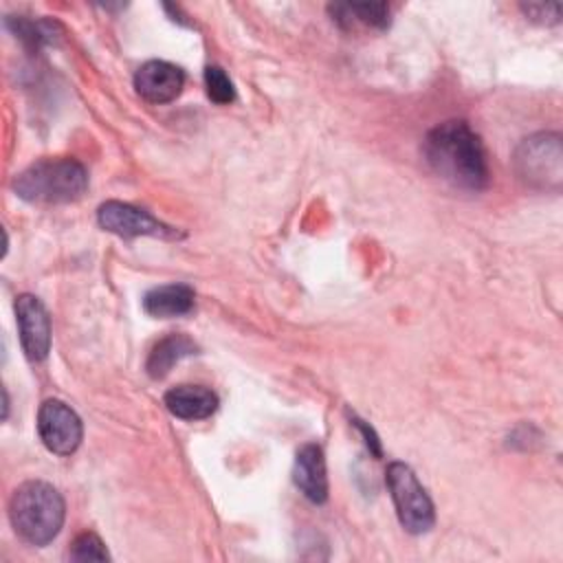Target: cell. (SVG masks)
I'll list each match as a JSON object with an SVG mask.
<instances>
[{
	"label": "cell",
	"instance_id": "6da1fadb",
	"mask_svg": "<svg viewBox=\"0 0 563 563\" xmlns=\"http://www.w3.org/2000/svg\"><path fill=\"white\" fill-rule=\"evenodd\" d=\"M429 167L453 187L479 191L488 183V163L482 139L466 121H444L429 130L422 143Z\"/></svg>",
	"mask_w": 563,
	"mask_h": 563
},
{
	"label": "cell",
	"instance_id": "7a4b0ae2",
	"mask_svg": "<svg viewBox=\"0 0 563 563\" xmlns=\"http://www.w3.org/2000/svg\"><path fill=\"white\" fill-rule=\"evenodd\" d=\"M64 499L46 482L31 479L20 484L9 501V519L15 534L31 545L51 543L64 523Z\"/></svg>",
	"mask_w": 563,
	"mask_h": 563
},
{
	"label": "cell",
	"instance_id": "3957f363",
	"mask_svg": "<svg viewBox=\"0 0 563 563\" xmlns=\"http://www.w3.org/2000/svg\"><path fill=\"white\" fill-rule=\"evenodd\" d=\"M88 172L75 158H42L20 172L13 191L33 205H66L84 196Z\"/></svg>",
	"mask_w": 563,
	"mask_h": 563
},
{
	"label": "cell",
	"instance_id": "277c9868",
	"mask_svg": "<svg viewBox=\"0 0 563 563\" xmlns=\"http://www.w3.org/2000/svg\"><path fill=\"white\" fill-rule=\"evenodd\" d=\"M517 176L532 189L559 191L563 183V145L554 132H539L519 143L515 152Z\"/></svg>",
	"mask_w": 563,
	"mask_h": 563
},
{
	"label": "cell",
	"instance_id": "5b68a950",
	"mask_svg": "<svg viewBox=\"0 0 563 563\" xmlns=\"http://www.w3.org/2000/svg\"><path fill=\"white\" fill-rule=\"evenodd\" d=\"M389 495L396 506L400 526L411 534H424L433 528V501L405 462H391L385 473Z\"/></svg>",
	"mask_w": 563,
	"mask_h": 563
},
{
	"label": "cell",
	"instance_id": "8992f818",
	"mask_svg": "<svg viewBox=\"0 0 563 563\" xmlns=\"http://www.w3.org/2000/svg\"><path fill=\"white\" fill-rule=\"evenodd\" d=\"M37 433L51 453L70 455L81 444L84 427L79 416L66 402L48 398L37 411Z\"/></svg>",
	"mask_w": 563,
	"mask_h": 563
},
{
	"label": "cell",
	"instance_id": "52a82bcc",
	"mask_svg": "<svg viewBox=\"0 0 563 563\" xmlns=\"http://www.w3.org/2000/svg\"><path fill=\"white\" fill-rule=\"evenodd\" d=\"M97 222L103 231L114 233L119 238H139V235H154V238H176V229L163 224L147 211L132 207L128 202L108 200L97 209Z\"/></svg>",
	"mask_w": 563,
	"mask_h": 563
},
{
	"label": "cell",
	"instance_id": "ba28073f",
	"mask_svg": "<svg viewBox=\"0 0 563 563\" xmlns=\"http://www.w3.org/2000/svg\"><path fill=\"white\" fill-rule=\"evenodd\" d=\"M15 319L26 358L44 361L51 350V319L44 303L33 295H20L15 299Z\"/></svg>",
	"mask_w": 563,
	"mask_h": 563
},
{
	"label": "cell",
	"instance_id": "9c48e42d",
	"mask_svg": "<svg viewBox=\"0 0 563 563\" xmlns=\"http://www.w3.org/2000/svg\"><path fill=\"white\" fill-rule=\"evenodd\" d=\"M183 86H185L183 70L163 59L145 62L134 75L136 92L150 103H167L176 99Z\"/></svg>",
	"mask_w": 563,
	"mask_h": 563
},
{
	"label": "cell",
	"instance_id": "30bf717a",
	"mask_svg": "<svg viewBox=\"0 0 563 563\" xmlns=\"http://www.w3.org/2000/svg\"><path fill=\"white\" fill-rule=\"evenodd\" d=\"M292 479L308 501L323 504L328 499V471H325V457L319 444L308 442L297 451Z\"/></svg>",
	"mask_w": 563,
	"mask_h": 563
},
{
	"label": "cell",
	"instance_id": "8fae6325",
	"mask_svg": "<svg viewBox=\"0 0 563 563\" xmlns=\"http://www.w3.org/2000/svg\"><path fill=\"white\" fill-rule=\"evenodd\" d=\"M169 413L183 420H202L218 409V396L202 385H178L165 394Z\"/></svg>",
	"mask_w": 563,
	"mask_h": 563
},
{
	"label": "cell",
	"instance_id": "7c38bea8",
	"mask_svg": "<svg viewBox=\"0 0 563 563\" xmlns=\"http://www.w3.org/2000/svg\"><path fill=\"white\" fill-rule=\"evenodd\" d=\"M194 290L187 284H165L158 288H152L143 297V310L150 317L158 319H172L187 314L194 308Z\"/></svg>",
	"mask_w": 563,
	"mask_h": 563
},
{
	"label": "cell",
	"instance_id": "4fadbf2b",
	"mask_svg": "<svg viewBox=\"0 0 563 563\" xmlns=\"http://www.w3.org/2000/svg\"><path fill=\"white\" fill-rule=\"evenodd\" d=\"M196 343L183 334V332H172L167 336H163L150 352L145 369L152 378H163L169 374V369L185 356L196 354Z\"/></svg>",
	"mask_w": 563,
	"mask_h": 563
},
{
	"label": "cell",
	"instance_id": "5bb4252c",
	"mask_svg": "<svg viewBox=\"0 0 563 563\" xmlns=\"http://www.w3.org/2000/svg\"><path fill=\"white\" fill-rule=\"evenodd\" d=\"M330 13L343 29L363 24L369 29H385L389 24V7L385 2H352V4H332Z\"/></svg>",
	"mask_w": 563,
	"mask_h": 563
},
{
	"label": "cell",
	"instance_id": "9a60e30c",
	"mask_svg": "<svg viewBox=\"0 0 563 563\" xmlns=\"http://www.w3.org/2000/svg\"><path fill=\"white\" fill-rule=\"evenodd\" d=\"M7 24L13 29L15 37H20L31 48H37L42 44L53 42V24L51 22H33V20H24V18H9Z\"/></svg>",
	"mask_w": 563,
	"mask_h": 563
},
{
	"label": "cell",
	"instance_id": "2e32d148",
	"mask_svg": "<svg viewBox=\"0 0 563 563\" xmlns=\"http://www.w3.org/2000/svg\"><path fill=\"white\" fill-rule=\"evenodd\" d=\"M205 88L211 101L227 106L235 99V88L229 75L220 66H207L205 68Z\"/></svg>",
	"mask_w": 563,
	"mask_h": 563
},
{
	"label": "cell",
	"instance_id": "e0dca14e",
	"mask_svg": "<svg viewBox=\"0 0 563 563\" xmlns=\"http://www.w3.org/2000/svg\"><path fill=\"white\" fill-rule=\"evenodd\" d=\"M68 556L73 561H108L110 559L103 541L95 532H81L73 541L70 550H68Z\"/></svg>",
	"mask_w": 563,
	"mask_h": 563
},
{
	"label": "cell",
	"instance_id": "ac0fdd59",
	"mask_svg": "<svg viewBox=\"0 0 563 563\" xmlns=\"http://www.w3.org/2000/svg\"><path fill=\"white\" fill-rule=\"evenodd\" d=\"M521 11L539 22V24H556L561 18V4H545V2H528L521 4Z\"/></svg>",
	"mask_w": 563,
	"mask_h": 563
},
{
	"label": "cell",
	"instance_id": "d6986e66",
	"mask_svg": "<svg viewBox=\"0 0 563 563\" xmlns=\"http://www.w3.org/2000/svg\"><path fill=\"white\" fill-rule=\"evenodd\" d=\"M350 420H352V424L361 431L363 442H365V446L369 449V453H372V455H376V457H380V442H378V438H376L374 429H372L369 424H365V422H363L361 418H356V416H352Z\"/></svg>",
	"mask_w": 563,
	"mask_h": 563
}]
</instances>
